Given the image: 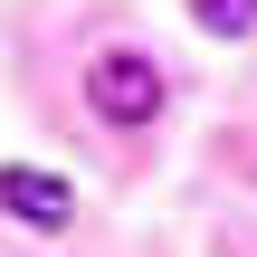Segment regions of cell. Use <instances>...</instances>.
<instances>
[{"label": "cell", "mask_w": 257, "mask_h": 257, "mask_svg": "<svg viewBox=\"0 0 257 257\" xmlns=\"http://www.w3.org/2000/svg\"><path fill=\"white\" fill-rule=\"evenodd\" d=\"M162 95H172V86H162V67H153L143 48H105V57L86 67V105H95L105 124H124V134H143V124L162 114Z\"/></svg>", "instance_id": "obj_1"}, {"label": "cell", "mask_w": 257, "mask_h": 257, "mask_svg": "<svg viewBox=\"0 0 257 257\" xmlns=\"http://www.w3.org/2000/svg\"><path fill=\"white\" fill-rule=\"evenodd\" d=\"M0 210L29 219V229H67V219H76V191H67L57 172H0Z\"/></svg>", "instance_id": "obj_2"}, {"label": "cell", "mask_w": 257, "mask_h": 257, "mask_svg": "<svg viewBox=\"0 0 257 257\" xmlns=\"http://www.w3.org/2000/svg\"><path fill=\"white\" fill-rule=\"evenodd\" d=\"M191 10H200V19H210L219 38H238V29H257V0H191Z\"/></svg>", "instance_id": "obj_3"}]
</instances>
